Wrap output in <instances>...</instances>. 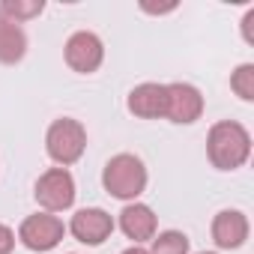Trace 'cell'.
I'll list each match as a JSON object with an SVG mask.
<instances>
[{
	"instance_id": "obj_1",
	"label": "cell",
	"mask_w": 254,
	"mask_h": 254,
	"mask_svg": "<svg viewBox=\"0 0 254 254\" xmlns=\"http://www.w3.org/2000/svg\"><path fill=\"white\" fill-rule=\"evenodd\" d=\"M206 156L218 171H236L251 156V135L245 126L233 120H221L209 129L206 138Z\"/></svg>"
},
{
	"instance_id": "obj_2",
	"label": "cell",
	"mask_w": 254,
	"mask_h": 254,
	"mask_svg": "<svg viewBox=\"0 0 254 254\" xmlns=\"http://www.w3.org/2000/svg\"><path fill=\"white\" fill-rule=\"evenodd\" d=\"M102 186H105V191L111 197L135 203L147 189V168H144V162L138 156L120 153V156L108 159V165L102 171Z\"/></svg>"
},
{
	"instance_id": "obj_3",
	"label": "cell",
	"mask_w": 254,
	"mask_h": 254,
	"mask_svg": "<svg viewBox=\"0 0 254 254\" xmlns=\"http://www.w3.org/2000/svg\"><path fill=\"white\" fill-rule=\"evenodd\" d=\"M45 150H48L51 162H57L60 168H69L87 150V129L72 117L54 120L48 126V135H45Z\"/></svg>"
},
{
	"instance_id": "obj_4",
	"label": "cell",
	"mask_w": 254,
	"mask_h": 254,
	"mask_svg": "<svg viewBox=\"0 0 254 254\" xmlns=\"http://www.w3.org/2000/svg\"><path fill=\"white\" fill-rule=\"evenodd\" d=\"M36 203L45 212H63L75 203V180L66 168H48L39 180H36Z\"/></svg>"
},
{
	"instance_id": "obj_5",
	"label": "cell",
	"mask_w": 254,
	"mask_h": 254,
	"mask_svg": "<svg viewBox=\"0 0 254 254\" xmlns=\"http://www.w3.org/2000/svg\"><path fill=\"white\" fill-rule=\"evenodd\" d=\"M200 114H203V96L194 84H186V81L165 84V117L171 123L189 126L200 120Z\"/></svg>"
},
{
	"instance_id": "obj_6",
	"label": "cell",
	"mask_w": 254,
	"mask_h": 254,
	"mask_svg": "<svg viewBox=\"0 0 254 254\" xmlns=\"http://www.w3.org/2000/svg\"><path fill=\"white\" fill-rule=\"evenodd\" d=\"M66 227L57 215L51 212H36V215H27L18 227V239L30 248V251H51L60 245Z\"/></svg>"
},
{
	"instance_id": "obj_7",
	"label": "cell",
	"mask_w": 254,
	"mask_h": 254,
	"mask_svg": "<svg viewBox=\"0 0 254 254\" xmlns=\"http://www.w3.org/2000/svg\"><path fill=\"white\" fill-rule=\"evenodd\" d=\"M63 54H66L69 69H75V72H81V75H90V72H96V69L102 66V60H105V45H102V39H99L96 33L78 30V33H72V36L66 39Z\"/></svg>"
},
{
	"instance_id": "obj_8",
	"label": "cell",
	"mask_w": 254,
	"mask_h": 254,
	"mask_svg": "<svg viewBox=\"0 0 254 254\" xmlns=\"http://www.w3.org/2000/svg\"><path fill=\"white\" fill-rule=\"evenodd\" d=\"M69 230L78 242L84 245H102L111 233H114V218L99 209V206H90V209H78L69 221Z\"/></svg>"
},
{
	"instance_id": "obj_9",
	"label": "cell",
	"mask_w": 254,
	"mask_h": 254,
	"mask_svg": "<svg viewBox=\"0 0 254 254\" xmlns=\"http://www.w3.org/2000/svg\"><path fill=\"white\" fill-rule=\"evenodd\" d=\"M248 239V218L239 209H221L212 218V242L224 251H233L239 245H245Z\"/></svg>"
},
{
	"instance_id": "obj_10",
	"label": "cell",
	"mask_w": 254,
	"mask_h": 254,
	"mask_svg": "<svg viewBox=\"0 0 254 254\" xmlns=\"http://www.w3.org/2000/svg\"><path fill=\"white\" fill-rule=\"evenodd\" d=\"M156 227H159L156 212H153L147 203H138V200H135V203H129V206L120 212V230L129 236L135 245L153 239V236H156Z\"/></svg>"
},
{
	"instance_id": "obj_11",
	"label": "cell",
	"mask_w": 254,
	"mask_h": 254,
	"mask_svg": "<svg viewBox=\"0 0 254 254\" xmlns=\"http://www.w3.org/2000/svg\"><path fill=\"white\" fill-rule=\"evenodd\" d=\"M129 111L141 120H159L165 117V84H138L132 93H129Z\"/></svg>"
},
{
	"instance_id": "obj_12",
	"label": "cell",
	"mask_w": 254,
	"mask_h": 254,
	"mask_svg": "<svg viewBox=\"0 0 254 254\" xmlns=\"http://www.w3.org/2000/svg\"><path fill=\"white\" fill-rule=\"evenodd\" d=\"M24 54H27V33L21 30V24L0 12V63L6 66L21 63Z\"/></svg>"
},
{
	"instance_id": "obj_13",
	"label": "cell",
	"mask_w": 254,
	"mask_h": 254,
	"mask_svg": "<svg viewBox=\"0 0 254 254\" xmlns=\"http://www.w3.org/2000/svg\"><path fill=\"white\" fill-rule=\"evenodd\" d=\"M42 9H45L42 0H3V3H0V12L6 18H12L15 24H21L27 18H36Z\"/></svg>"
},
{
	"instance_id": "obj_14",
	"label": "cell",
	"mask_w": 254,
	"mask_h": 254,
	"mask_svg": "<svg viewBox=\"0 0 254 254\" xmlns=\"http://www.w3.org/2000/svg\"><path fill=\"white\" fill-rule=\"evenodd\" d=\"M150 254H189V236L180 230H165V233L153 236Z\"/></svg>"
},
{
	"instance_id": "obj_15",
	"label": "cell",
	"mask_w": 254,
	"mask_h": 254,
	"mask_svg": "<svg viewBox=\"0 0 254 254\" xmlns=\"http://www.w3.org/2000/svg\"><path fill=\"white\" fill-rule=\"evenodd\" d=\"M230 87L242 102H254V63H242L230 75Z\"/></svg>"
},
{
	"instance_id": "obj_16",
	"label": "cell",
	"mask_w": 254,
	"mask_h": 254,
	"mask_svg": "<svg viewBox=\"0 0 254 254\" xmlns=\"http://www.w3.org/2000/svg\"><path fill=\"white\" fill-rule=\"evenodd\" d=\"M12 248H15V233H12V227L0 224V254H12Z\"/></svg>"
},
{
	"instance_id": "obj_17",
	"label": "cell",
	"mask_w": 254,
	"mask_h": 254,
	"mask_svg": "<svg viewBox=\"0 0 254 254\" xmlns=\"http://www.w3.org/2000/svg\"><path fill=\"white\" fill-rule=\"evenodd\" d=\"M242 36H245L248 45H254V9H248L245 18H242Z\"/></svg>"
},
{
	"instance_id": "obj_18",
	"label": "cell",
	"mask_w": 254,
	"mask_h": 254,
	"mask_svg": "<svg viewBox=\"0 0 254 254\" xmlns=\"http://www.w3.org/2000/svg\"><path fill=\"white\" fill-rule=\"evenodd\" d=\"M123 254H150V251H147V248H141V245H132V248H126Z\"/></svg>"
},
{
	"instance_id": "obj_19",
	"label": "cell",
	"mask_w": 254,
	"mask_h": 254,
	"mask_svg": "<svg viewBox=\"0 0 254 254\" xmlns=\"http://www.w3.org/2000/svg\"><path fill=\"white\" fill-rule=\"evenodd\" d=\"M200 254H215V251H200Z\"/></svg>"
}]
</instances>
